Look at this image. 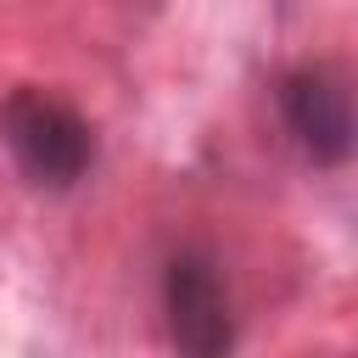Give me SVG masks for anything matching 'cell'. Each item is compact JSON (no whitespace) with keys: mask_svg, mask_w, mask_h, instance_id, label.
Instances as JSON below:
<instances>
[{"mask_svg":"<svg viewBox=\"0 0 358 358\" xmlns=\"http://www.w3.org/2000/svg\"><path fill=\"white\" fill-rule=\"evenodd\" d=\"M162 308H168V336L173 347L213 358L235 341V319H229V291L218 280V263L207 252H179L162 274Z\"/></svg>","mask_w":358,"mask_h":358,"instance_id":"cell-2","label":"cell"},{"mask_svg":"<svg viewBox=\"0 0 358 358\" xmlns=\"http://www.w3.org/2000/svg\"><path fill=\"white\" fill-rule=\"evenodd\" d=\"M0 140L17 157V168L34 185H45V190L78 185L84 168H90V157H95L90 123L67 101H56L45 90H11L6 95V106H0Z\"/></svg>","mask_w":358,"mask_h":358,"instance_id":"cell-1","label":"cell"},{"mask_svg":"<svg viewBox=\"0 0 358 358\" xmlns=\"http://www.w3.org/2000/svg\"><path fill=\"white\" fill-rule=\"evenodd\" d=\"M280 112H285V129L296 134V145L319 168L347 162V151H352V101H347V84L330 67H296L280 84Z\"/></svg>","mask_w":358,"mask_h":358,"instance_id":"cell-3","label":"cell"}]
</instances>
